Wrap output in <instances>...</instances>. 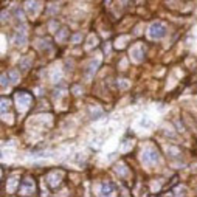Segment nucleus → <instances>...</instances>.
<instances>
[{"mask_svg": "<svg viewBox=\"0 0 197 197\" xmlns=\"http://www.w3.org/2000/svg\"><path fill=\"white\" fill-rule=\"evenodd\" d=\"M30 65H31V59L30 58H25V59H22V61H20V69H22V70H28L30 69Z\"/></svg>", "mask_w": 197, "mask_h": 197, "instance_id": "nucleus-22", "label": "nucleus"}, {"mask_svg": "<svg viewBox=\"0 0 197 197\" xmlns=\"http://www.w3.org/2000/svg\"><path fill=\"white\" fill-rule=\"evenodd\" d=\"M127 67V61L126 59H121V62H120V69H126Z\"/></svg>", "mask_w": 197, "mask_h": 197, "instance_id": "nucleus-31", "label": "nucleus"}, {"mask_svg": "<svg viewBox=\"0 0 197 197\" xmlns=\"http://www.w3.org/2000/svg\"><path fill=\"white\" fill-rule=\"evenodd\" d=\"M151 189H152L154 193H157L158 189H160V183H158V182H154V183H152V186H151Z\"/></svg>", "mask_w": 197, "mask_h": 197, "instance_id": "nucleus-30", "label": "nucleus"}, {"mask_svg": "<svg viewBox=\"0 0 197 197\" xmlns=\"http://www.w3.org/2000/svg\"><path fill=\"white\" fill-rule=\"evenodd\" d=\"M134 146V141L132 140H127V141H124L123 144H121V152H129L131 151V147Z\"/></svg>", "mask_w": 197, "mask_h": 197, "instance_id": "nucleus-20", "label": "nucleus"}, {"mask_svg": "<svg viewBox=\"0 0 197 197\" xmlns=\"http://www.w3.org/2000/svg\"><path fill=\"white\" fill-rule=\"evenodd\" d=\"M61 78H62V70H61L59 67H54L53 72H51V76H50L51 82H58V81H61Z\"/></svg>", "mask_w": 197, "mask_h": 197, "instance_id": "nucleus-13", "label": "nucleus"}, {"mask_svg": "<svg viewBox=\"0 0 197 197\" xmlns=\"http://www.w3.org/2000/svg\"><path fill=\"white\" fill-rule=\"evenodd\" d=\"M0 177H2V171H0Z\"/></svg>", "mask_w": 197, "mask_h": 197, "instance_id": "nucleus-36", "label": "nucleus"}, {"mask_svg": "<svg viewBox=\"0 0 197 197\" xmlns=\"http://www.w3.org/2000/svg\"><path fill=\"white\" fill-rule=\"evenodd\" d=\"M62 177H64V172H61V171H53V172L48 174L47 180H48V185H50L51 188H56L59 183H61V180H62Z\"/></svg>", "mask_w": 197, "mask_h": 197, "instance_id": "nucleus-8", "label": "nucleus"}, {"mask_svg": "<svg viewBox=\"0 0 197 197\" xmlns=\"http://www.w3.org/2000/svg\"><path fill=\"white\" fill-rule=\"evenodd\" d=\"M6 51V37L3 34H0V53Z\"/></svg>", "mask_w": 197, "mask_h": 197, "instance_id": "nucleus-23", "label": "nucleus"}, {"mask_svg": "<svg viewBox=\"0 0 197 197\" xmlns=\"http://www.w3.org/2000/svg\"><path fill=\"white\" fill-rule=\"evenodd\" d=\"M115 172H117L118 175H121V177H127L129 169H127L126 165H123V163H118V165L115 166Z\"/></svg>", "mask_w": 197, "mask_h": 197, "instance_id": "nucleus-12", "label": "nucleus"}, {"mask_svg": "<svg viewBox=\"0 0 197 197\" xmlns=\"http://www.w3.org/2000/svg\"><path fill=\"white\" fill-rule=\"evenodd\" d=\"M131 59L135 64H140L144 59V51H143V45L141 44H137L131 48Z\"/></svg>", "mask_w": 197, "mask_h": 197, "instance_id": "nucleus-7", "label": "nucleus"}, {"mask_svg": "<svg viewBox=\"0 0 197 197\" xmlns=\"http://www.w3.org/2000/svg\"><path fill=\"white\" fill-rule=\"evenodd\" d=\"M99 64H101V56H99V54H98V56H95L90 62L87 64V67H85V79L87 81H90L93 78V74L96 73Z\"/></svg>", "mask_w": 197, "mask_h": 197, "instance_id": "nucleus-5", "label": "nucleus"}, {"mask_svg": "<svg viewBox=\"0 0 197 197\" xmlns=\"http://www.w3.org/2000/svg\"><path fill=\"white\" fill-rule=\"evenodd\" d=\"M58 9H59L58 5H50V6H48V12H50V14H56Z\"/></svg>", "mask_w": 197, "mask_h": 197, "instance_id": "nucleus-28", "label": "nucleus"}, {"mask_svg": "<svg viewBox=\"0 0 197 197\" xmlns=\"http://www.w3.org/2000/svg\"><path fill=\"white\" fill-rule=\"evenodd\" d=\"M56 26H58V22H51V23H50V30L54 31V30H56Z\"/></svg>", "mask_w": 197, "mask_h": 197, "instance_id": "nucleus-33", "label": "nucleus"}, {"mask_svg": "<svg viewBox=\"0 0 197 197\" xmlns=\"http://www.w3.org/2000/svg\"><path fill=\"white\" fill-rule=\"evenodd\" d=\"M11 103H9V99H5V98H0V115L2 113H6L8 112V109H9Z\"/></svg>", "mask_w": 197, "mask_h": 197, "instance_id": "nucleus-16", "label": "nucleus"}, {"mask_svg": "<svg viewBox=\"0 0 197 197\" xmlns=\"http://www.w3.org/2000/svg\"><path fill=\"white\" fill-rule=\"evenodd\" d=\"M40 9H42V3H40L39 0H28V2L25 3V11L28 12V16L31 19H34L40 12Z\"/></svg>", "mask_w": 197, "mask_h": 197, "instance_id": "nucleus-4", "label": "nucleus"}, {"mask_svg": "<svg viewBox=\"0 0 197 197\" xmlns=\"http://www.w3.org/2000/svg\"><path fill=\"white\" fill-rule=\"evenodd\" d=\"M140 158H141V163H143L144 168H154L160 163V154L152 146H146L143 149V152H141Z\"/></svg>", "mask_w": 197, "mask_h": 197, "instance_id": "nucleus-1", "label": "nucleus"}, {"mask_svg": "<svg viewBox=\"0 0 197 197\" xmlns=\"http://www.w3.org/2000/svg\"><path fill=\"white\" fill-rule=\"evenodd\" d=\"M109 51H110V44L106 45V53H109Z\"/></svg>", "mask_w": 197, "mask_h": 197, "instance_id": "nucleus-34", "label": "nucleus"}, {"mask_svg": "<svg viewBox=\"0 0 197 197\" xmlns=\"http://www.w3.org/2000/svg\"><path fill=\"white\" fill-rule=\"evenodd\" d=\"M17 183H19V179H17V177H12V179L8 180V185H6V189H8V193H14V191H16Z\"/></svg>", "mask_w": 197, "mask_h": 197, "instance_id": "nucleus-15", "label": "nucleus"}, {"mask_svg": "<svg viewBox=\"0 0 197 197\" xmlns=\"http://www.w3.org/2000/svg\"><path fill=\"white\" fill-rule=\"evenodd\" d=\"M30 104H31V95L30 93L20 92L16 95V106L20 112H25L26 109L30 107Z\"/></svg>", "mask_w": 197, "mask_h": 197, "instance_id": "nucleus-3", "label": "nucleus"}, {"mask_svg": "<svg viewBox=\"0 0 197 197\" xmlns=\"http://www.w3.org/2000/svg\"><path fill=\"white\" fill-rule=\"evenodd\" d=\"M81 40H82V34H81V33H76V34L72 37V42L73 44H79Z\"/></svg>", "mask_w": 197, "mask_h": 197, "instance_id": "nucleus-27", "label": "nucleus"}, {"mask_svg": "<svg viewBox=\"0 0 197 197\" xmlns=\"http://www.w3.org/2000/svg\"><path fill=\"white\" fill-rule=\"evenodd\" d=\"M120 2L123 3V5H126V3H127V0H120Z\"/></svg>", "mask_w": 197, "mask_h": 197, "instance_id": "nucleus-35", "label": "nucleus"}, {"mask_svg": "<svg viewBox=\"0 0 197 197\" xmlns=\"http://www.w3.org/2000/svg\"><path fill=\"white\" fill-rule=\"evenodd\" d=\"M8 79H9V82H12V84H17V82H19V79H20V76H19V72H17V70H11V72H9V76H8Z\"/></svg>", "mask_w": 197, "mask_h": 197, "instance_id": "nucleus-19", "label": "nucleus"}, {"mask_svg": "<svg viewBox=\"0 0 197 197\" xmlns=\"http://www.w3.org/2000/svg\"><path fill=\"white\" fill-rule=\"evenodd\" d=\"M73 93H74V95H81V93H82V89H81V87H74V89H73Z\"/></svg>", "mask_w": 197, "mask_h": 197, "instance_id": "nucleus-32", "label": "nucleus"}, {"mask_svg": "<svg viewBox=\"0 0 197 197\" xmlns=\"http://www.w3.org/2000/svg\"><path fill=\"white\" fill-rule=\"evenodd\" d=\"M166 30L168 28L163 22H154L152 25H149V28H147V37H151L154 40L161 39L166 34Z\"/></svg>", "mask_w": 197, "mask_h": 197, "instance_id": "nucleus-2", "label": "nucleus"}, {"mask_svg": "<svg viewBox=\"0 0 197 197\" xmlns=\"http://www.w3.org/2000/svg\"><path fill=\"white\" fill-rule=\"evenodd\" d=\"M168 154L171 155V157H175V155H180V151L177 147H168Z\"/></svg>", "mask_w": 197, "mask_h": 197, "instance_id": "nucleus-25", "label": "nucleus"}, {"mask_svg": "<svg viewBox=\"0 0 197 197\" xmlns=\"http://www.w3.org/2000/svg\"><path fill=\"white\" fill-rule=\"evenodd\" d=\"M99 193H101V194H104V196H110V194H113V193H115V186H113V183H109V182L103 183V186H101Z\"/></svg>", "mask_w": 197, "mask_h": 197, "instance_id": "nucleus-11", "label": "nucleus"}, {"mask_svg": "<svg viewBox=\"0 0 197 197\" xmlns=\"http://www.w3.org/2000/svg\"><path fill=\"white\" fill-rule=\"evenodd\" d=\"M96 44H98V37L93 36V34H90L89 37H87V42H85V50H92Z\"/></svg>", "mask_w": 197, "mask_h": 197, "instance_id": "nucleus-14", "label": "nucleus"}, {"mask_svg": "<svg viewBox=\"0 0 197 197\" xmlns=\"http://www.w3.org/2000/svg\"><path fill=\"white\" fill-rule=\"evenodd\" d=\"M127 42H129V36H121V37L117 39V42H115V47H117V48H123V47H124Z\"/></svg>", "mask_w": 197, "mask_h": 197, "instance_id": "nucleus-18", "label": "nucleus"}, {"mask_svg": "<svg viewBox=\"0 0 197 197\" xmlns=\"http://www.w3.org/2000/svg\"><path fill=\"white\" fill-rule=\"evenodd\" d=\"M14 44L17 47H25L26 45V26H22L14 36Z\"/></svg>", "mask_w": 197, "mask_h": 197, "instance_id": "nucleus-9", "label": "nucleus"}, {"mask_svg": "<svg viewBox=\"0 0 197 197\" xmlns=\"http://www.w3.org/2000/svg\"><path fill=\"white\" fill-rule=\"evenodd\" d=\"M67 36H69V30H67V28H62V30H59V31H58L56 40H58V42H65Z\"/></svg>", "mask_w": 197, "mask_h": 197, "instance_id": "nucleus-17", "label": "nucleus"}, {"mask_svg": "<svg viewBox=\"0 0 197 197\" xmlns=\"http://www.w3.org/2000/svg\"><path fill=\"white\" fill-rule=\"evenodd\" d=\"M0 117H2L3 121H6V123H9V124L12 123V121H14V117H12V115H8V113H2Z\"/></svg>", "mask_w": 197, "mask_h": 197, "instance_id": "nucleus-24", "label": "nucleus"}, {"mask_svg": "<svg viewBox=\"0 0 197 197\" xmlns=\"http://www.w3.org/2000/svg\"><path fill=\"white\" fill-rule=\"evenodd\" d=\"M20 193H22V194H33V193H34V183H33L31 179H25L23 180V185H22Z\"/></svg>", "mask_w": 197, "mask_h": 197, "instance_id": "nucleus-10", "label": "nucleus"}, {"mask_svg": "<svg viewBox=\"0 0 197 197\" xmlns=\"http://www.w3.org/2000/svg\"><path fill=\"white\" fill-rule=\"evenodd\" d=\"M118 84H120L121 89H129V85H131V82H129L127 79H120V81H118Z\"/></svg>", "mask_w": 197, "mask_h": 197, "instance_id": "nucleus-26", "label": "nucleus"}, {"mask_svg": "<svg viewBox=\"0 0 197 197\" xmlns=\"http://www.w3.org/2000/svg\"><path fill=\"white\" fill-rule=\"evenodd\" d=\"M92 117H96V115H101V107H95V109H92Z\"/></svg>", "mask_w": 197, "mask_h": 197, "instance_id": "nucleus-29", "label": "nucleus"}, {"mask_svg": "<svg viewBox=\"0 0 197 197\" xmlns=\"http://www.w3.org/2000/svg\"><path fill=\"white\" fill-rule=\"evenodd\" d=\"M152 127H154V120L151 117H147V115L140 117V120L137 121V124H135V129H137V131H141V132L151 131Z\"/></svg>", "mask_w": 197, "mask_h": 197, "instance_id": "nucleus-6", "label": "nucleus"}, {"mask_svg": "<svg viewBox=\"0 0 197 197\" xmlns=\"http://www.w3.org/2000/svg\"><path fill=\"white\" fill-rule=\"evenodd\" d=\"M8 85H9V79L5 76V74H2L0 76V87H2L3 90H8Z\"/></svg>", "mask_w": 197, "mask_h": 197, "instance_id": "nucleus-21", "label": "nucleus"}]
</instances>
